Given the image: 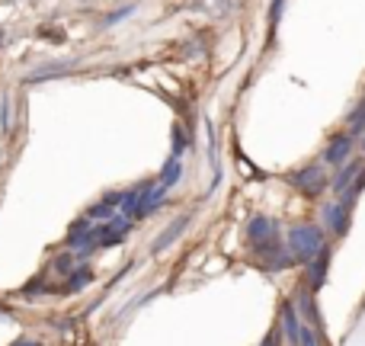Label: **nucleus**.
Returning <instances> with one entry per match:
<instances>
[{
    "label": "nucleus",
    "mask_w": 365,
    "mask_h": 346,
    "mask_svg": "<svg viewBox=\"0 0 365 346\" xmlns=\"http://www.w3.org/2000/svg\"><path fill=\"white\" fill-rule=\"evenodd\" d=\"M285 247H289V253L295 257V263L308 266L311 260L327 247V231H324V225H314V221H298V225H292L289 234H285Z\"/></svg>",
    "instance_id": "nucleus-1"
},
{
    "label": "nucleus",
    "mask_w": 365,
    "mask_h": 346,
    "mask_svg": "<svg viewBox=\"0 0 365 346\" xmlns=\"http://www.w3.org/2000/svg\"><path fill=\"white\" fill-rule=\"evenodd\" d=\"M289 186L298 189L304 199H321L324 193L330 189V173H327V164H308V167H298V171L289 173Z\"/></svg>",
    "instance_id": "nucleus-2"
},
{
    "label": "nucleus",
    "mask_w": 365,
    "mask_h": 346,
    "mask_svg": "<svg viewBox=\"0 0 365 346\" xmlns=\"http://www.w3.org/2000/svg\"><path fill=\"white\" fill-rule=\"evenodd\" d=\"M321 225H327V231L334 234V238H343V234L349 231V225H353V208H346L340 199H336V202H324Z\"/></svg>",
    "instance_id": "nucleus-3"
},
{
    "label": "nucleus",
    "mask_w": 365,
    "mask_h": 346,
    "mask_svg": "<svg viewBox=\"0 0 365 346\" xmlns=\"http://www.w3.org/2000/svg\"><path fill=\"white\" fill-rule=\"evenodd\" d=\"M353 145H356V138H353L349 132L330 135L327 148H324V154H321V164H327V167H343L349 158H353Z\"/></svg>",
    "instance_id": "nucleus-4"
},
{
    "label": "nucleus",
    "mask_w": 365,
    "mask_h": 346,
    "mask_svg": "<svg viewBox=\"0 0 365 346\" xmlns=\"http://www.w3.org/2000/svg\"><path fill=\"white\" fill-rule=\"evenodd\" d=\"M302 327H304V321H302V315H298L295 302H292V298H285L282 308H279V330H282L285 343H289V346H302Z\"/></svg>",
    "instance_id": "nucleus-5"
},
{
    "label": "nucleus",
    "mask_w": 365,
    "mask_h": 346,
    "mask_svg": "<svg viewBox=\"0 0 365 346\" xmlns=\"http://www.w3.org/2000/svg\"><path fill=\"white\" fill-rule=\"evenodd\" d=\"M330 263H334V247L327 244L308 263V270H304V273H308V276H304V285H308L311 292H321L324 289V283H327V276H330Z\"/></svg>",
    "instance_id": "nucleus-6"
},
{
    "label": "nucleus",
    "mask_w": 365,
    "mask_h": 346,
    "mask_svg": "<svg viewBox=\"0 0 365 346\" xmlns=\"http://www.w3.org/2000/svg\"><path fill=\"white\" fill-rule=\"evenodd\" d=\"M295 308H298V315H302V321L308 324V327H314L317 334H324V321H321V311H317V298H314V292L304 285V289H298L295 292Z\"/></svg>",
    "instance_id": "nucleus-7"
},
{
    "label": "nucleus",
    "mask_w": 365,
    "mask_h": 346,
    "mask_svg": "<svg viewBox=\"0 0 365 346\" xmlns=\"http://www.w3.org/2000/svg\"><path fill=\"white\" fill-rule=\"evenodd\" d=\"M362 171H365L362 158H349L346 164L336 167V173L330 176V193H334V195H343V193H346V189L356 183V176H359Z\"/></svg>",
    "instance_id": "nucleus-8"
},
{
    "label": "nucleus",
    "mask_w": 365,
    "mask_h": 346,
    "mask_svg": "<svg viewBox=\"0 0 365 346\" xmlns=\"http://www.w3.org/2000/svg\"><path fill=\"white\" fill-rule=\"evenodd\" d=\"M189 221H192V215H180V218H177V221H173V225H170V228H167V231H164V234H160V238H158V240H154V247H151V250H154V253L167 250V247H170V244H173V240H177V238H182V231H186V228H189Z\"/></svg>",
    "instance_id": "nucleus-9"
},
{
    "label": "nucleus",
    "mask_w": 365,
    "mask_h": 346,
    "mask_svg": "<svg viewBox=\"0 0 365 346\" xmlns=\"http://www.w3.org/2000/svg\"><path fill=\"white\" fill-rule=\"evenodd\" d=\"M180 180H182V161H180V158H173V154H170V158H167V164L160 167L158 183H160L164 189H173Z\"/></svg>",
    "instance_id": "nucleus-10"
},
{
    "label": "nucleus",
    "mask_w": 365,
    "mask_h": 346,
    "mask_svg": "<svg viewBox=\"0 0 365 346\" xmlns=\"http://www.w3.org/2000/svg\"><path fill=\"white\" fill-rule=\"evenodd\" d=\"M346 132L353 135V138H356V135H365V96H362L359 103H356L353 109H349V116H346Z\"/></svg>",
    "instance_id": "nucleus-11"
},
{
    "label": "nucleus",
    "mask_w": 365,
    "mask_h": 346,
    "mask_svg": "<svg viewBox=\"0 0 365 346\" xmlns=\"http://www.w3.org/2000/svg\"><path fill=\"white\" fill-rule=\"evenodd\" d=\"M68 276H71V279H68V289H64V292H81L83 285H90V283H93V270H90L87 263H83V266H77V270H71Z\"/></svg>",
    "instance_id": "nucleus-12"
},
{
    "label": "nucleus",
    "mask_w": 365,
    "mask_h": 346,
    "mask_svg": "<svg viewBox=\"0 0 365 346\" xmlns=\"http://www.w3.org/2000/svg\"><path fill=\"white\" fill-rule=\"evenodd\" d=\"M132 13H135V4L119 6V10H115V13H109V16L103 19V23H100V29H113V26H119L122 19H128V16H132Z\"/></svg>",
    "instance_id": "nucleus-13"
},
{
    "label": "nucleus",
    "mask_w": 365,
    "mask_h": 346,
    "mask_svg": "<svg viewBox=\"0 0 365 346\" xmlns=\"http://www.w3.org/2000/svg\"><path fill=\"white\" fill-rule=\"evenodd\" d=\"M285 4H289V0H272L269 4V29L279 26V19H282V13H285Z\"/></svg>",
    "instance_id": "nucleus-14"
},
{
    "label": "nucleus",
    "mask_w": 365,
    "mask_h": 346,
    "mask_svg": "<svg viewBox=\"0 0 365 346\" xmlns=\"http://www.w3.org/2000/svg\"><path fill=\"white\" fill-rule=\"evenodd\" d=\"M182 151H186V135H182L180 126H173V158H182Z\"/></svg>",
    "instance_id": "nucleus-15"
},
{
    "label": "nucleus",
    "mask_w": 365,
    "mask_h": 346,
    "mask_svg": "<svg viewBox=\"0 0 365 346\" xmlns=\"http://www.w3.org/2000/svg\"><path fill=\"white\" fill-rule=\"evenodd\" d=\"M321 337L324 334H317V330L308 327V324L302 327V346H321Z\"/></svg>",
    "instance_id": "nucleus-16"
},
{
    "label": "nucleus",
    "mask_w": 365,
    "mask_h": 346,
    "mask_svg": "<svg viewBox=\"0 0 365 346\" xmlns=\"http://www.w3.org/2000/svg\"><path fill=\"white\" fill-rule=\"evenodd\" d=\"M263 346H282V330H269V337H266V340H263Z\"/></svg>",
    "instance_id": "nucleus-17"
},
{
    "label": "nucleus",
    "mask_w": 365,
    "mask_h": 346,
    "mask_svg": "<svg viewBox=\"0 0 365 346\" xmlns=\"http://www.w3.org/2000/svg\"><path fill=\"white\" fill-rule=\"evenodd\" d=\"M359 151L365 154V135H359Z\"/></svg>",
    "instance_id": "nucleus-18"
},
{
    "label": "nucleus",
    "mask_w": 365,
    "mask_h": 346,
    "mask_svg": "<svg viewBox=\"0 0 365 346\" xmlns=\"http://www.w3.org/2000/svg\"><path fill=\"white\" fill-rule=\"evenodd\" d=\"M16 346H38V343H32V340H19Z\"/></svg>",
    "instance_id": "nucleus-19"
}]
</instances>
